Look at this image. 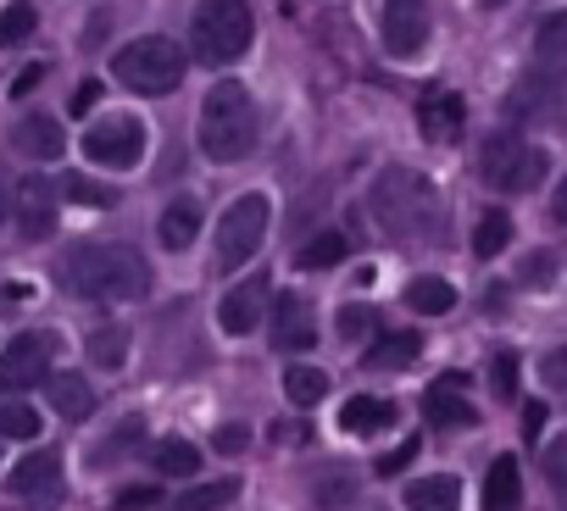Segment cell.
I'll use <instances>...</instances> for the list:
<instances>
[{
    "mask_svg": "<svg viewBox=\"0 0 567 511\" xmlns=\"http://www.w3.org/2000/svg\"><path fill=\"white\" fill-rule=\"evenodd\" d=\"M62 279L73 295L101 301V306H123V301L151 295V262L134 244H79L62 262Z\"/></svg>",
    "mask_w": 567,
    "mask_h": 511,
    "instance_id": "6da1fadb",
    "label": "cell"
},
{
    "mask_svg": "<svg viewBox=\"0 0 567 511\" xmlns=\"http://www.w3.org/2000/svg\"><path fill=\"white\" fill-rule=\"evenodd\" d=\"M373 217L390 239H434L440 228V195L423 173L412 167H390L379 184H373Z\"/></svg>",
    "mask_w": 567,
    "mask_h": 511,
    "instance_id": "7a4b0ae2",
    "label": "cell"
},
{
    "mask_svg": "<svg viewBox=\"0 0 567 511\" xmlns=\"http://www.w3.org/2000/svg\"><path fill=\"white\" fill-rule=\"evenodd\" d=\"M256 145V101L239 79H223L200 101V150L212 161H245Z\"/></svg>",
    "mask_w": 567,
    "mask_h": 511,
    "instance_id": "3957f363",
    "label": "cell"
},
{
    "mask_svg": "<svg viewBox=\"0 0 567 511\" xmlns=\"http://www.w3.org/2000/svg\"><path fill=\"white\" fill-rule=\"evenodd\" d=\"M184 67H189V56L167 34H140V40H128V45L112 51V79L128 84L134 95H151V101L156 95H173L178 79H184Z\"/></svg>",
    "mask_w": 567,
    "mask_h": 511,
    "instance_id": "277c9868",
    "label": "cell"
},
{
    "mask_svg": "<svg viewBox=\"0 0 567 511\" xmlns=\"http://www.w3.org/2000/svg\"><path fill=\"white\" fill-rule=\"evenodd\" d=\"M250 51V7L245 0H200L189 23V56L206 67H234Z\"/></svg>",
    "mask_w": 567,
    "mask_h": 511,
    "instance_id": "5b68a950",
    "label": "cell"
},
{
    "mask_svg": "<svg viewBox=\"0 0 567 511\" xmlns=\"http://www.w3.org/2000/svg\"><path fill=\"white\" fill-rule=\"evenodd\" d=\"M478 178L501 195H528L545 178V150L523 145L517 134H489L478 150Z\"/></svg>",
    "mask_w": 567,
    "mask_h": 511,
    "instance_id": "8992f818",
    "label": "cell"
},
{
    "mask_svg": "<svg viewBox=\"0 0 567 511\" xmlns=\"http://www.w3.org/2000/svg\"><path fill=\"white\" fill-rule=\"evenodd\" d=\"M267 222H272L267 195H239L217 217V273H234V268L250 262V255L261 250V239H267Z\"/></svg>",
    "mask_w": 567,
    "mask_h": 511,
    "instance_id": "52a82bcc",
    "label": "cell"
},
{
    "mask_svg": "<svg viewBox=\"0 0 567 511\" xmlns=\"http://www.w3.org/2000/svg\"><path fill=\"white\" fill-rule=\"evenodd\" d=\"M84 156L101 167H134L145 156V123L140 117H101L84 128Z\"/></svg>",
    "mask_w": 567,
    "mask_h": 511,
    "instance_id": "ba28073f",
    "label": "cell"
},
{
    "mask_svg": "<svg viewBox=\"0 0 567 511\" xmlns=\"http://www.w3.org/2000/svg\"><path fill=\"white\" fill-rule=\"evenodd\" d=\"M429 29H434L429 0H384V51L395 62H417L429 45Z\"/></svg>",
    "mask_w": 567,
    "mask_h": 511,
    "instance_id": "9c48e42d",
    "label": "cell"
},
{
    "mask_svg": "<svg viewBox=\"0 0 567 511\" xmlns=\"http://www.w3.org/2000/svg\"><path fill=\"white\" fill-rule=\"evenodd\" d=\"M51 351H56L51 334H18L0 351V395H18V389H34L40 378H51Z\"/></svg>",
    "mask_w": 567,
    "mask_h": 511,
    "instance_id": "30bf717a",
    "label": "cell"
},
{
    "mask_svg": "<svg viewBox=\"0 0 567 511\" xmlns=\"http://www.w3.org/2000/svg\"><path fill=\"white\" fill-rule=\"evenodd\" d=\"M267 295H272V279H267V268L261 273H250V279H239L228 295H223V306H217V323H223V334H250L256 323H261V306H267Z\"/></svg>",
    "mask_w": 567,
    "mask_h": 511,
    "instance_id": "8fae6325",
    "label": "cell"
},
{
    "mask_svg": "<svg viewBox=\"0 0 567 511\" xmlns=\"http://www.w3.org/2000/svg\"><path fill=\"white\" fill-rule=\"evenodd\" d=\"M272 345L278 351H312L318 345V323H312V306L301 295L272 301Z\"/></svg>",
    "mask_w": 567,
    "mask_h": 511,
    "instance_id": "7c38bea8",
    "label": "cell"
},
{
    "mask_svg": "<svg viewBox=\"0 0 567 511\" xmlns=\"http://www.w3.org/2000/svg\"><path fill=\"white\" fill-rule=\"evenodd\" d=\"M462 123H467L462 95H451V90H429V95L417 101V128H423V139L451 145V139H462Z\"/></svg>",
    "mask_w": 567,
    "mask_h": 511,
    "instance_id": "4fadbf2b",
    "label": "cell"
},
{
    "mask_svg": "<svg viewBox=\"0 0 567 511\" xmlns=\"http://www.w3.org/2000/svg\"><path fill=\"white\" fill-rule=\"evenodd\" d=\"M18 233L23 239H51L56 233V189H51V178H23V189H18Z\"/></svg>",
    "mask_w": 567,
    "mask_h": 511,
    "instance_id": "5bb4252c",
    "label": "cell"
},
{
    "mask_svg": "<svg viewBox=\"0 0 567 511\" xmlns=\"http://www.w3.org/2000/svg\"><path fill=\"white\" fill-rule=\"evenodd\" d=\"M423 417H429L434 428H473V423H478L473 400L462 395V373H445L440 384H429V395H423Z\"/></svg>",
    "mask_w": 567,
    "mask_h": 511,
    "instance_id": "9a60e30c",
    "label": "cell"
},
{
    "mask_svg": "<svg viewBox=\"0 0 567 511\" xmlns=\"http://www.w3.org/2000/svg\"><path fill=\"white\" fill-rule=\"evenodd\" d=\"M56 483H62V456L56 450H34V456H23L12 467V494H23V500L56 494Z\"/></svg>",
    "mask_w": 567,
    "mask_h": 511,
    "instance_id": "2e32d148",
    "label": "cell"
},
{
    "mask_svg": "<svg viewBox=\"0 0 567 511\" xmlns=\"http://www.w3.org/2000/svg\"><path fill=\"white\" fill-rule=\"evenodd\" d=\"M195 233H200V206H195L189 195H178L173 206H162V217H156V239H162L167 250H189Z\"/></svg>",
    "mask_w": 567,
    "mask_h": 511,
    "instance_id": "e0dca14e",
    "label": "cell"
},
{
    "mask_svg": "<svg viewBox=\"0 0 567 511\" xmlns=\"http://www.w3.org/2000/svg\"><path fill=\"white\" fill-rule=\"evenodd\" d=\"M484 511H523V472L512 456H495L489 461V478H484Z\"/></svg>",
    "mask_w": 567,
    "mask_h": 511,
    "instance_id": "ac0fdd59",
    "label": "cell"
},
{
    "mask_svg": "<svg viewBox=\"0 0 567 511\" xmlns=\"http://www.w3.org/2000/svg\"><path fill=\"white\" fill-rule=\"evenodd\" d=\"M406 511H462V478L434 472V478L406 483Z\"/></svg>",
    "mask_w": 567,
    "mask_h": 511,
    "instance_id": "d6986e66",
    "label": "cell"
},
{
    "mask_svg": "<svg viewBox=\"0 0 567 511\" xmlns=\"http://www.w3.org/2000/svg\"><path fill=\"white\" fill-rule=\"evenodd\" d=\"M18 150L34 156V161H56L68 150V134H62L56 117H23L18 123Z\"/></svg>",
    "mask_w": 567,
    "mask_h": 511,
    "instance_id": "ffe728a7",
    "label": "cell"
},
{
    "mask_svg": "<svg viewBox=\"0 0 567 511\" xmlns=\"http://www.w3.org/2000/svg\"><path fill=\"white\" fill-rule=\"evenodd\" d=\"M51 406H56V417L84 423V417L95 411V389H90V378H84V373H51Z\"/></svg>",
    "mask_w": 567,
    "mask_h": 511,
    "instance_id": "44dd1931",
    "label": "cell"
},
{
    "mask_svg": "<svg viewBox=\"0 0 567 511\" xmlns=\"http://www.w3.org/2000/svg\"><path fill=\"white\" fill-rule=\"evenodd\" d=\"M395 423V400H379V395H351L340 406V428L346 434H384Z\"/></svg>",
    "mask_w": 567,
    "mask_h": 511,
    "instance_id": "7402d4cb",
    "label": "cell"
},
{
    "mask_svg": "<svg viewBox=\"0 0 567 511\" xmlns=\"http://www.w3.org/2000/svg\"><path fill=\"white\" fill-rule=\"evenodd\" d=\"M423 356V340L417 334H384V340H373V351H368V367H379V373H401V367H412Z\"/></svg>",
    "mask_w": 567,
    "mask_h": 511,
    "instance_id": "603a6c76",
    "label": "cell"
},
{
    "mask_svg": "<svg viewBox=\"0 0 567 511\" xmlns=\"http://www.w3.org/2000/svg\"><path fill=\"white\" fill-rule=\"evenodd\" d=\"M90 362H95L101 373H117V367L128 362V328H123V323H101V328L90 334Z\"/></svg>",
    "mask_w": 567,
    "mask_h": 511,
    "instance_id": "cb8c5ba5",
    "label": "cell"
},
{
    "mask_svg": "<svg viewBox=\"0 0 567 511\" xmlns=\"http://www.w3.org/2000/svg\"><path fill=\"white\" fill-rule=\"evenodd\" d=\"M406 306L423 312V317H445V312L456 306V290H451L445 279H412V284H406Z\"/></svg>",
    "mask_w": 567,
    "mask_h": 511,
    "instance_id": "d4e9b609",
    "label": "cell"
},
{
    "mask_svg": "<svg viewBox=\"0 0 567 511\" xmlns=\"http://www.w3.org/2000/svg\"><path fill=\"white\" fill-rule=\"evenodd\" d=\"M340 262H346V233H318V239H307L301 255H296L301 273H323V268H340Z\"/></svg>",
    "mask_w": 567,
    "mask_h": 511,
    "instance_id": "484cf974",
    "label": "cell"
},
{
    "mask_svg": "<svg viewBox=\"0 0 567 511\" xmlns=\"http://www.w3.org/2000/svg\"><path fill=\"white\" fill-rule=\"evenodd\" d=\"M284 395H290V406L312 411V406L329 395V373H318V367H290V373H284Z\"/></svg>",
    "mask_w": 567,
    "mask_h": 511,
    "instance_id": "4316f807",
    "label": "cell"
},
{
    "mask_svg": "<svg viewBox=\"0 0 567 511\" xmlns=\"http://www.w3.org/2000/svg\"><path fill=\"white\" fill-rule=\"evenodd\" d=\"M239 494V478H217V483H200V489H184L173 500V511H223L228 500Z\"/></svg>",
    "mask_w": 567,
    "mask_h": 511,
    "instance_id": "83f0119b",
    "label": "cell"
},
{
    "mask_svg": "<svg viewBox=\"0 0 567 511\" xmlns=\"http://www.w3.org/2000/svg\"><path fill=\"white\" fill-rule=\"evenodd\" d=\"M151 456H156V467H162L167 478H195V472H200V450H195L189 439H162Z\"/></svg>",
    "mask_w": 567,
    "mask_h": 511,
    "instance_id": "f1b7e54d",
    "label": "cell"
},
{
    "mask_svg": "<svg viewBox=\"0 0 567 511\" xmlns=\"http://www.w3.org/2000/svg\"><path fill=\"white\" fill-rule=\"evenodd\" d=\"M506 239H512V217H506V211H484V217H478V228H473V250L489 262V255H501V250H506Z\"/></svg>",
    "mask_w": 567,
    "mask_h": 511,
    "instance_id": "f546056e",
    "label": "cell"
},
{
    "mask_svg": "<svg viewBox=\"0 0 567 511\" xmlns=\"http://www.w3.org/2000/svg\"><path fill=\"white\" fill-rule=\"evenodd\" d=\"M40 29V12H34V0H12L7 12H0V45H23L29 34Z\"/></svg>",
    "mask_w": 567,
    "mask_h": 511,
    "instance_id": "4dcf8cb0",
    "label": "cell"
},
{
    "mask_svg": "<svg viewBox=\"0 0 567 511\" xmlns=\"http://www.w3.org/2000/svg\"><path fill=\"white\" fill-rule=\"evenodd\" d=\"M40 434V411L23 406V400H7L0 406V439H34Z\"/></svg>",
    "mask_w": 567,
    "mask_h": 511,
    "instance_id": "1f68e13d",
    "label": "cell"
},
{
    "mask_svg": "<svg viewBox=\"0 0 567 511\" xmlns=\"http://www.w3.org/2000/svg\"><path fill=\"white\" fill-rule=\"evenodd\" d=\"M534 45H539V56H567V12H550L534 29Z\"/></svg>",
    "mask_w": 567,
    "mask_h": 511,
    "instance_id": "d6a6232c",
    "label": "cell"
},
{
    "mask_svg": "<svg viewBox=\"0 0 567 511\" xmlns=\"http://www.w3.org/2000/svg\"><path fill=\"white\" fill-rule=\"evenodd\" d=\"M545 478H550L556 500L567 505V434H556V439L545 445Z\"/></svg>",
    "mask_w": 567,
    "mask_h": 511,
    "instance_id": "836d02e7",
    "label": "cell"
},
{
    "mask_svg": "<svg viewBox=\"0 0 567 511\" xmlns=\"http://www.w3.org/2000/svg\"><path fill=\"white\" fill-rule=\"evenodd\" d=\"M517 373H523V367H517V356H512V351H495L489 384H495V395H501V400H512V395H517Z\"/></svg>",
    "mask_w": 567,
    "mask_h": 511,
    "instance_id": "e575fe53",
    "label": "cell"
},
{
    "mask_svg": "<svg viewBox=\"0 0 567 511\" xmlns=\"http://www.w3.org/2000/svg\"><path fill=\"white\" fill-rule=\"evenodd\" d=\"M517 279H523L528 290H545V284L556 279V255H550V250H534L528 262H523V273H517Z\"/></svg>",
    "mask_w": 567,
    "mask_h": 511,
    "instance_id": "d590c367",
    "label": "cell"
},
{
    "mask_svg": "<svg viewBox=\"0 0 567 511\" xmlns=\"http://www.w3.org/2000/svg\"><path fill=\"white\" fill-rule=\"evenodd\" d=\"M539 378H545V389L567 395V345H556V351L539 356Z\"/></svg>",
    "mask_w": 567,
    "mask_h": 511,
    "instance_id": "8d00e7d4",
    "label": "cell"
},
{
    "mask_svg": "<svg viewBox=\"0 0 567 511\" xmlns=\"http://www.w3.org/2000/svg\"><path fill=\"white\" fill-rule=\"evenodd\" d=\"M62 195H68V200H79V206H112V200H117L112 189H101V184H90V178H68V184H62Z\"/></svg>",
    "mask_w": 567,
    "mask_h": 511,
    "instance_id": "74e56055",
    "label": "cell"
},
{
    "mask_svg": "<svg viewBox=\"0 0 567 511\" xmlns=\"http://www.w3.org/2000/svg\"><path fill=\"white\" fill-rule=\"evenodd\" d=\"M412 456H417V439H406V445H395L390 456H379V461H373V472H379V478H395V472H406V467H412Z\"/></svg>",
    "mask_w": 567,
    "mask_h": 511,
    "instance_id": "f35d334b",
    "label": "cell"
},
{
    "mask_svg": "<svg viewBox=\"0 0 567 511\" xmlns=\"http://www.w3.org/2000/svg\"><path fill=\"white\" fill-rule=\"evenodd\" d=\"M112 505H117V511H145V505H156V489H151V483H128V489L112 494Z\"/></svg>",
    "mask_w": 567,
    "mask_h": 511,
    "instance_id": "ab89813d",
    "label": "cell"
},
{
    "mask_svg": "<svg viewBox=\"0 0 567 511\" xmlns=\"http://www.w3.org/2000/svg\"><path fill=\"white\" fill-rule=\"evenodd\" d=\"M368 328H373V312L368 306H346L340 312V334L346 340H368Z\"/></svg>",
    "mask_w": 567,
    "mask_h": 511,
    "instance_id": "60d3db41",
    "label": "cell"
},
{
    "mask_svg": "<svg viewBox=\"0 0 567 511\" xmlns=\"http://www.w3.org/2000/svg\"><path fill=\"white\" fill-rule=\"evenodd\" d=\"M223 456H239L245 445H250V428H239V423H228V428H217V439H212Z\"/></svg>",
    "mask_w": 567,
    "mask_h": 511,
    "instance_id": "b9f144b4",
    "label": "cell"
},
{
    "mask_svg": "<svg viewBox=\"0 0 567 511\" xmlns=\"http://www.w3.org/2000/svg\"><path fill=\"white\" fill-rule=\"evenodd\" d=\"M68 106H73V117H84V112H95V106H101V84H95V79H84V84L73 90V101H68Z\"/></svg>",
    "mask_w": 567,
    "mask_h": 511,
    "instance_id": "7bdbcfd3",
    "label": "cell"
},
{
    "mask_svg": "<svg viewBox=\"0 0 567 511\" xmlns=\"http://www.w3.org/2000/svg\"><path fill=\"white\" fill-rule=\"evenodd\" d=\"M45 79V62H34V67H23L18 79H12V95H34V84Z\"/></svg>",
    "mask_w": 567,
    "mask_h": 511,
    "instance_id": "ee69618b",
    "label": "cell"
},
{
    "mask_svg": "<svg viewBox=\"0 0 567 511\" xmlns=\"http://www.w3.org/2000/svg\"><path fill=\"white\" fill-rule=\"evenodd\" d=\"M539 428H545V406L534 400V406L523 411V439H539Z\"/></svg>",
    "mask_w": 567,
    "mask_h": 511,
    "instance_id": "f6af8a7d",
    "label": "cell"
},
{
    "mask_svg": "<svg viewBox=\"0 0 567 511\" xmlns=\"http://www.w3.org/2000/svg\"><path fill=\"white\" fill-rule=\"evenodd\" d=\"M550 217H556V222H567V178H561V184H556V195H550Z\"/></svg>",
    "mask_w": 567,
    "mask_h": 511,
    "instance_id": "bcb514c9",
    "label": "cell"
},
{
    "mask_svg": "<svg viewBox=\"0 0 567 511\" xmlns=\"http://www.w3.org/2000/svg\"><path fill=\"white\" fill-rule=\"evenodd\" d=\"M0 222H7V195H0Z\"/></svg>",
    "mask_w": 567,
    "mask_h": 511,
    "instance_id": "7dc6e473",
    "label": "cell"
},
{
    "mask_svg": "<svg viewBox=\"0 0 567 511\" xmlns=\"http://www.w3.org/2000/svg\"><path fill=\"white\" fill-rule=\"evenodd\" d=\"M484 7H506V0H484Z\"/></svg>",
    "mask_w": 567,
    "mask_h": 511,
    "instance_id": "c3c4849f",
    "label": "cell"
}]
</instances>
